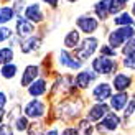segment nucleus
Here are the masks:
<instances>
[{
    "label": "nucleus",
    "mask_w": 135,
    "mask_h": 135,
    "mask_svg": "<svg viewBox=\"0 0 135 135\" xmlns=\"http://www.w3.org/2000/svg\"><path fill=\"white\" fill-rule=\"evenodd\" d=\"M135 36V30L132 26H119L117 30H114L109 35V46H112L114 50L122 46L125 41H129Z\"/></svg>",
    "instance_id": "f257e3e1"
},
{
    "label": "nucleus",
    "mask_w": 135,
    "mask_h": 135,
    "mask_svg": "<svg viewBox=\"0 0 135 135\" xmlns=\"http://www.w3.org/2000/svg\"><path fill=\"white\" fill-rule=\"evenodd\" d=\"M46 92V81L45 79H36L30 87H28V94L31 97H40Z\"/></svg>",
    "instance_id": "f3484780"
},
{
    "label": "nucleus",
    "mask_w": 135,
    "mask_h": 135,
    "mask_svg": "<svg viewBox=\"0 0 135 135\" xmlns=\"http://www.w3.org/2000/svg\"><path fill=\"white\" fill-rule=\"evenodd\" d=\"M114 23H115L117 26H132L133 20H132V17H130V13L122 12L120 15H117L115 18H114Z\"/></svg>",
    "instance_id": "412c9836"
},
{
    "label": "nucleus",
    "mask_w": 135,
    "mask_h": 135,
    "mask_svg": "<svg viewBox=\"0 0 135 135\" xmlns=\"http://www.w3.org/2000/svg\"><path fill=\"white\" fill-rule=\"evenodd\" d=\"M12 36V30L7 28V26H0V43L5 41V40H8Z\"/></svg>",
    "instance_id": "c85d7f7f"
},
{
    "label": "nucleus",
    "mask_w": 135,
    "mask_h": 135,
    "mask_svg": "<svg viewBox=\"0 0 135 135\" xmlns=\"http://www.w3.org/2000/svg\"><path fill=\"white\" fill-rule=\"evenodd\" d=\"M63 135H79V132H78V130H74L73 127H69V129H64Z\"/></svg>",
    "instance_id": "2f4dec72"
},
{
    "label": "nucleus",
    "mask_w": 135,
    "mask_h": 135,
    "mask_svg": "<svg viewBox=\"0 0 135 135\" xmlns=\"http://www.w3.org/2000/svg\"><path fill=\"white\" fill-rule=\"evenodd\" d=\"M45 115V104L40 99H33L25 105V117L28 119H40Z\"/></svg>",
    "instance_id": "20e7f679"
},
{
    "label": "nucleus",
    "mask_w": 135,
    "mask_h": 135,
    "mask_svg": "<svg viewBox=\"0 0 135 135\" xmlns=\"http://www.w3.org/2000/svg\"><path fill=\"white\" fill-rule=\"evenodd\" d=\"M5 104H7V96H5L3 92H0V109H2Z\"/></svg>",
    "instance_id": "473e14b6"
},
{
    "label": "nucleus",
    "mask_w": 135,
    "mask_h": 135,
    "mask_svg": "<svg viewBox=\"0 0 135 135\" xmlns=\"http://www.w3.org/2000/svg\"><path fill=\"white\" fill-rule=\"evenodd\" d=\"M112 84H114V89L115 91L124 92L125 89H129V87L132 86V78L129 76V74H125V73H119V74H115Z\"/></svg>",
    "instance_id": "9b49d317"
},
{
    "label": "nucleus",
    "mask_w": 135,
    "mask_h": 135,
    "mask_svg": "<svg viewBox=\"0 0 135 135\" xmlns=\"http://www.w3.org/2000/svg\"><path fill=\"white\" fill-rule=\"evenodd\" d=\"M100 56H107V58H114L115 56V50L112 48L109 45H104L102 48H100Z\"/></svg>",
    "instance_id": "bb28decb"
},
{
    "label": "nucleus",
    "mask_w": 135,
    "mask_h": 135,
    "mask_svg": "<svg viewBox=\"0 0 135 135\" xmlns=\"http://www.w3.org/2000/svg\"><path fill=\"white\" fill-rule=\"evenodd\" d=\"M114 3H115V0H100L99 3H96V8H94V12H96V15L99 20H105L107 17L110 15V10Z\"/></svg>",
    "instance_id": "9d476101"
},
{
    "label": "nucleus",
    "mask_w": 135,
    "mask_h": 135,
    "mask_svg": "<svg viewBox=\"0 0 135 135\" xmlns=\"http://www.w3.org/2000/svg\"><path fill=\"white\" fill-rule=\"evenodd\" d=\"M68 2H78V0H68Z\"/></svg>",
    "instance_id": "4c0bfd02"
},
{
    "label": "nucleus",
    "mask_w": 135,
    "mask_h": 135,
    "mask_svg": "<svg viewBox=\"0 0 135 135\" xmlns=\"http://www.w3.org/2000/svg\"><path fill=\"white\" fill-rule=\"evenodd\" d=\"M124 66L129 68V69H135V51L125 56V59H124Z\"/></svg>",
    "instance_id": "a878e982"
},
{
    "label": "nucleus",
    "mask_w": 135,
    "mask_h": 135,
    "mask_svg": "<svg viewBox=\"0 0 135 135\" xmlns=\"http://www.w3.org/2000/svg\"><path fill=\"white\" fill-rule=\"evenodd\" d=\"M13 17H15V10L12 7H0V26L12 22Z\"/></svg>",
    "instance_id": "a211bd4d"
},
{
    "label": "nucleus",
    "mask_w": 135,
    "mask_h": 135,
    "mask_svg": "<svg viewBox=\"0 0 135 135\" xmlns=\"http://www.w3.org/2000/svg\"><path fill=\"white\" fill-rule=\"evenodd\" d=\"M119 125H120L119 115H117V114L109 112V114H107V115L102 119V122L99 124L97 130H99V132H114V130H117Z\"/></svg>",
    "instance_id": "0eeeda50"
},
{
    "label": "nucleus",
    "mask_w": 135,
    "mask_h": 135,
    "mask_svg": "<svg viewBox=\"0 0 135 135\" xmlns=\"http://www.w3.org/2000/svg\"><path fill=\"white\" fill-rule=\"evenodd\" d=\"M76 23L79 26V30L86 33V35H91V33H94L97 30V26H99V20L97 18H94V17H87V15H83V17H79L76 20Z\"/></svg>",
    "instance_id": "423d86ee"
},
{
    "label": "nucleus",
    "mask_w": 135,
    "mask_h": 135,
    "mask_svg": "<svg viewBox=\"0 0 135 135\" xmlns=\"http://www.w3.org/2000/svg\"><path fill=\"white\" fill-rule=\"evenodd\" d=\"M38 74H40V68L38 66H35V64L26 66L25 71H23V74H22V81H20V84H22L23 87H30L36 81Z\"/></svg>",
    "instance_id": "6e6552de"
},
{
    "label": "nucleus",
    "mask_w": 135,
    "mask_h": 135,
    "mask_svg": "<svg viewBox=\"0 0 135 135\" xmlns=\"http://www.w3.org/2000/svg\"><path fill=\"white\" fill-rule=\"evenodd\" d=\"M3 115H5V110L0 109V125H2V119H3Z\"/></svg>",
    "instance_id": "c9c22d12"
},
{
    "label": "nucleus",
    "mask_w": 135,
    "mask_h": 135,
    "mask_svg": "<svg viewBox=\"0 0 135 135\" xmlns=\"http://www.w3.org/2000/svg\"><path fill=\"white\" fill-rule=\"evenodd\" d=\"M109 114V107L105 104H96L87 112V120H100Z\"/></svg>",
    "instance_id": "f8f14e48"
},
{
    "label": "nucleus",
    "mask_w": 135,
    "mask_h": 135,
    "mask_svg": "<svg viewBox=\"0 0 135 135\" xmlns=\"http://www.w3.org/2000/svg\"><path fill=\"white\" fill-rule=\"evenodd\" d=\"M133 51H135V36L127 41V45H125V48L122 50V53L127 56V55H130V53H133Z\"/></svg>",
    "instance_id": "cd10ccee"
},
{
    "label": "nucleus",
    "mask_w": 135,
    "mask_h": 135,
    "mask_svg": "<svg viewBox=\"0 0 135 135\" xmlns=\"http://www.w3.org/2000/svg\"><path fill=\"white\" fill-rule=\"evenodd\" d=\"M40 43H41V40H40V38L30 36L28 40H26V41L22 43V46H20V48H22L23 53H30V51H33V50H36L38 46H40Z\"/></svg>",
    "instance_id": "aec40b11"
},
{
    "label": "nucleus",
    "mask_w": 135,
    "mask_h": 135,
    "mask_svg": "<svg viewBox=\"0 0 135 135\" xmlns=\"http://www.w3.org/2000/svg\"><path fill=\"white\" fill-rule=\"evenodd\" d=\"M92 97H94V100H96L97 104H104L107 99L112 97V87H110V84H107V83L97 84L96 87H94V91H92Z\"/></svg>",
    "instance_id": "39448f33"
},
{
    "label": "nucleus",
    "mask_w": 135,
    "mask_h": 135,
    "mask_svg": "<svg viewBox=\"0 0 135 135\" xmlns=\"http://www.w3.org/2000/svg\"><path fill=\"white\" fill-rule=\"evenodd\" d=\"M45 135H59V132H58V129H51V130H48Z\"/></svg>",
    "instance_id": "72a5a7b5"
},
{
    "label": "nucleus",
    "mask_w": 135,
    "mask_h": 135,
    "mask_svg": "<svg viewBox=\"0 0 135 135\" xmlns=\"http://www.w3.org/2000/svg\"><path fill=\"white\" fill-rule=\"evenodd\" d=\"M0 135H13V129H12V125L2 124V125H0Z\"/></svg>",
    "instance_id": "c756f323"
},
{
    "label": "nucleus",
    "mask_w": 135,
    "mask_h": 135,
    "mask_svg": "<svg viewBox=\"0 0 135 135\" xmlns=\"http://www.w3.org/2000/svg\"><path fill=\"white\" fill-rule=\"evenodd\" d=\"M43 2H48L51 7H56V3H58V0H43Z\"/></svg>",
    "instance_id": "f704fd0d"
},
{
    "label": "nucleus",
    "mask_w": 135,
    "mask_h": 135,
    "mask_svg": "<svg viewBox=\"0 0 135 135\" xmlns=\"http://www.w3.org/2000/svg\"><path fill=\"white\" fill-rule=\"evenodd\" d=\"M133 109H135V100H132V102L129 104V107L125 109V117H130L133 114Z\"/></svg>",
    "instance_id": "7c9ffc66"
},
{
    "label": "nucleus",
    "mask_w": 135,
    "mask_h": 135,
    "mask_svg": "<svg viewBox=\"0 0 135 135\" xmlns=\"http://www.w3.org/2000/svg\"><path fill=\"white\" fill-rule=\"evenodd\" d=\"M129 104V94L127 92H117L110 97V105L114 110H122Z\"/></svg>",
    "instance_id": "dca6fc26"
},
{
    "label": "nucleus",
    "mask_w": 135,
    "mask_h": 135,
    "mask_svg": "<svg viewBox=\"0 0 135 135\" xmlns=\"http://www.w3.org/2000/svg\"><path fill=\"white\" fill-rule=\"evenodd\" d=\"M94 78H96V73H92V71H81V73H78V76H76V86L81 87V89H86V87L91 86Z\"/></svg>",
    "instance_id": "4468645a"
},
{
    "label": "nucleus",
    "mask_w": 135,
    "mask_h": 135,
    "mask_svg": "<svg viewBox=\"0 0 135 135\" xmlns=\"http://www.w3.org/2000/svg\"><path fill=\"white\" fill-rule=\"evenodd\" d=\"M119 2H120V3H127V2H129V0H119Z\"/></svg>",
    "instance_id": "e433bc0d"
},
{
    "label": "nucleus",
    "mask_w": 135,
    "mask_h": 135,
    "mask_svg": "<svg viewBox=\"0 0 135 135\" xmlns=\"http://www.w3.org/2000/svg\"><path fill=\"white\" fill-rule=\"evenodd\" d=\"M33 23L28 22L26 18H22L20 17L17 20V35L18 36H31V33H33Z\"/></svg>",
    "instance_id": "2eb2a0df"
},
{
    "label": "nucleus",
    "mask_w": 135,
    "mask_h": 135,
    "mask_svg": "<svg viewBox=\"0 0 135 135\" xmlns=\"http://www.w3.org/2000/svg\"><path fill=\"white\" fill-rule=\"evenodd\" d=\"M59 64L69 68V69H79L83 63H81V59H74L66 50H63L61 53H59Z\"/></svg>",
    "instance_id": "ddd939ff"
},
{
    "label": "nucleus",
    "mask_w": 135,
    "mask_h": 135,
    "mask_svg": "<svg viewBox=\"0 0 135 135\" xmlns=\"http://www.w3.org/2000/svg\"><path fill=\"white\" fill-rule=\"evenodd\" d=\"M0 74L5 78V79H13L15 78V74H17V66L15 64H5L3 68H2V71H0Z\"/></svg>",
    "instance_id": "5701e85b"
},
{
    "label": "nucleus",
    "mask_w": 135,
    "mask_h": 135,
    "mask_svg": "<svg viewBox=\"0 0 135 135\" xmlns=\"http://www.w3.org/2000/svg\"><path fill=\"white\" fill-rule=\"evenodd\" d=\"M79 31H76V30H71L69 33L66 35V38H64V46L66 48H76V46L79 45Z\"/></svg>",
    "instance_id": "6ab92c4d"
},
{
    "label": "nucleus",
    "mask_w": 135,
    "mask_h": 135,
    "mask_svg": "<svg viewBox=\"0 0 135 135\" xmlns=\"http://www.w3.org/2000/svg\"><path fill=\"white\" fill-rule=\"evenodd\" d=\"M25 18L31 23H40L43 22V12H41V7L38 3H31L26 7L25 10Z\"/></svg>",
    "instance_id": "1a4fd4ad"
},
{
    "label": "nucleus",
    "mask_w": 135,
    "mask_h": 135,
    "mask_svg": "<svg viewBox=\"0 0 135 135\" xmlns=\"http://www.w3.org/2000/svg\"><path fill=\"white\" fill-rule=\"evenodd\" d=\"M115 69V61L107 56H99L92 61V71L97 74H110Z\"/></svg>",
    "instance_id": "f03ea898"
},
{
    "label": "nucleus",
    "mask_w": 135,
    "mask_h": 135,
    "mask_svg": "<svg viewBox=\"0 0 135 135\" xmlns=\"http://www.w3.org/2000/svg\"><path fill=\"white\" fill-rule=\"evenodd\" d=\"M97 45H99V40H97V38H94V36L86 38L84 41H83V45L76 48L78 56H79L81 59H87V58H91V56H92V53L97 50Z\"/></svg>",
    "instance_id": "7ed1b4c3"
},
{
    "label": "nucleus",
    "mask_w": 135,
    "mask_h": 135,
    "mask_svg": "<svg viewBox=\"0 0 135 135\" xmlns=\"http://www.w3.org/2000/svg\"><path fill=\"white\" fill-rule=\"evenodd\" d=\"M78 132H79V135H92V125H91L89 120L87 119L81 120L79 125H78Z\"/></svg>",
    "instance_id": "b1692460"
},
{
    "label": "nucleus",
    "mask_w": 135,
    "mask_h": 135,
    "mask_svg": "<svg viewBox=\"0 0 135 135\" xmlns=\"http://www.w3.org/2000/svg\"><path fill=\"white\" fill-rule=\"evenodd\" d=\"M13 59V50L12 48H0V64H10Z\"/></svg>",
    "instance_id": "4be33fe9"
},
{
    "label": "nucleus",
    "mask_w": 135,
    "mask_h": 135,
    "mask_svg": "<svg viewBox=\"0 0 135 135\" xmlns=\"http://www.w3.org/2000/svg\"><path fill=\"white\" fill-rule=\"evenodd\" d=\"M15 129L18 132H25L28 130V117H18L15 120Z\"/></svg>",
    "instance_id": "393cba45"
},
{
    "label": "nucleus",
    "mask_w": 135,
    "mask_h": 135,
    "mask_svg": "<svg viewBox=\"0 0 135 135\" xmlns=\"http://www.w3.org/2000/svg\"><path fill=\"white\" fill-rule=\"evenodd\" d=\"M132 10H133V13H135V3H133V8H132Z\"/></svg>",
    "instance_id": "58836bf2"
}]
</instances>
